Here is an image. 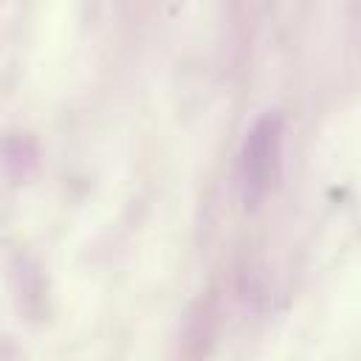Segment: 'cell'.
Masks as SVG:
<instances>
[{
    "mask_svg": "<svg viewBox=\"0 0 361 361\" xmlns=\"http://www.w3.org/2000/svg\"><path fill=\"white\" fill-rule=\"evenodd\" d=\"M282 161V121L276 113L262 116L254 121V127L245 133L243 149H240V186L245 200H259L276 180Z\"/></svg>",
    "mask_w": 361,
    "mask_h": 361,
    "instance_id": "1",
    "label": "cell"
}]
</instances>
